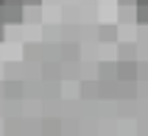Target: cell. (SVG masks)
Masks as SVG:
<instances>
[]
</instances>
